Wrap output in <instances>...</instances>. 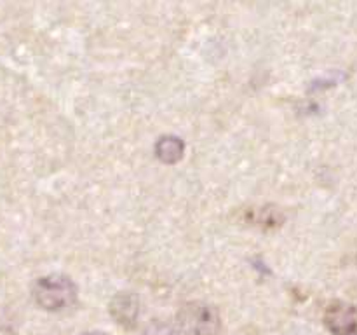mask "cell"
<instances>
[{
	"label": "cell",
	"instance_id": "6da1fadb",
	"mask_svg": "<svg viewBox=\"0 0 357 335\" xmlns=\"http://www.w3.org/2000/svg\"><path fill=\"white\" fill-rule=\"evenodd\" d=\"M35 304L47 313H61L77 302V285L66 274H45L31 288Z\"/></svg>",
	"mask_w": 357,
	"mask_h": 335
},
{
	"label": "cell",
	"instance_id": "7a4b0ae2",
	"mask_svg": "<svg viewBox=\"0 0 357 335\" xmlns=\"http://www.w3.org/2000/svg\"><path fill=\"white\" fill-rule=\"evenodd\" d=\"M178 327L185 335H218L222 330V316L211 304L194 300L180 309Z\"/></svg>",
	"mask_w": 357,
	"mask_h": 335
},
{
	"label": "cell",
	"instance_id": "3957f363",
	"mask_svg": "<svg viewBox=\"0 0 357 335\" xmlns=\"http://www.w3.org/2000/svg\"><path fill=\"white\" fill-rule=\"evenodd\" d=\"M323 321L331 335H357V309L344 300L328 304Z\"/></svg>",
	"mask_w": 357,
	"mask_h": 335
},
{
	"label": "cell",
	"instance_id": "277c9868",
	"mask_svg": "<svg viewBox=\"0 0 357 335\" xmlns=\"http://www.w3.org/2000/svg\"><path fill=\"white\" fill-rule=\"evenodd\" d=\"M110 314L115 323L124 328H132L139 318V300L135 293L122 292L112 299Z\"/></svg>",
	"mask_w": 357,
	"mask_h": 335
},
{
	"label": "cell",
	"instance_id": "5b68a950",
	"mask_svg": "<svg viewBox=\"0 0 357 335\" xmlns=\"http://www.w3.org/2000/svg\"><path fill=\"white\" fill-rule=\"evenodd\" d=\"M153 152L160 163L176 164L185 156V142L176 135H164L155 142Z\"/></svg>",
	"mask_w": 357,
	"mask_h": 335
},
{
	"label": "cell",
	"instance_id": "8992f818",
	"mask_svg": "<svg viewBox=\"0 0 357 335\" xmlns=\"http://www.w3.org/2000/svg\"><path fill=\"white\" fill-rule=\"evenodd\" d=\"M145 335H180L173 327L164 323H153L145 330Z\"/></svg>",
	"mask_w": 357,
	"mask_h": 335
},
{
	"label": "cell",
	"instance_id": "52a82bcc",
	"mask_svg": "<svg viewBox=\"0 0 357 335\" xmlns=\"http://www.w3.org/2000/svg\"><path fill=\"white\" fill-rule=\"evenodd\" d=\"M80 335H108V334H105V332H100V330H91V332H84V334Z\"/></svg>",
	"mask_w": 357,
	"mask_h": 335
}]
</instances>
